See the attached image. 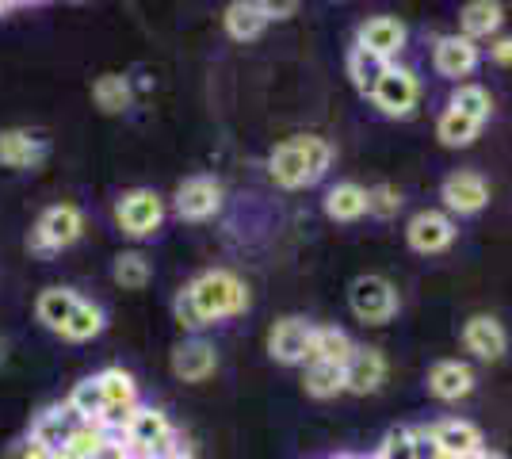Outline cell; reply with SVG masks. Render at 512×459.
Returning <instances> with one entry per match:
<instances>
[{
	"label": "cell",
	"mask_w": 512,
	"mask_h": 459,
	"mask_svg": "<svg viewBox=\"0 0 512 459\" xmlns=\"http://www.w3.org/2000/svg\"><path fill=\"white\" fill-rule=\"evenodd\" d=\"M329 161H333V146L325 138L299 134V138H287L272 150L268 173L279 188H306V184H318L321 176L329 173Z\"/></svg>",
	"instance_id": "obj_1"
},
{
	"label": "cell",
	"mask_w": 512,
	"mask_h": 459,
	"mask_svg": "<svg viewBox=\"0 0 512 459\" xmlns=\"http://www.w3.org/2000/svg\"><path fill=\"white\" fill-rule=\"evenodd\" d=\"M188 295H192L203 326L222 322V318H237V314L249 310V287L241 284L234 272H226V268H211V272L195 276L192 284H188Z\"/></svg>",
	"instance_id": "obj_2"
},
{
	"label": "cell",
	"mask_w": 512,
	"mask_h": 459,
	"mask_svg": "<svg viewBox=\"0 0 512 459\" xmlns=\"http://www.w3.org/2000/svg\"><path fill=\"white\" fill-rule=\"evenodd\" d=\"M81 230H85V215L73 203L46 207L43 219L35 222V230L27 234V249L31 253H58V249H69L81 238Z\"/></svg>",
	"instance_id": "obj_3"
},
{
	"label": "cell",
	"mask_w": 512,
	"mask_h": 459,
	"mask_svg": "<svg viewBox=\"0 0 512 459\" xmlns=\"http://www.w3.org/2000/svg\"><path fill=\"white\" fill-rule=\"evenodd\" d=\"M127 448H134V456H150V459H169L176 448V433H172L169 417L153 406H138V414L130 417L127 425Z\"/></svg>",
	"instance_id": "obj_4"
},
{
	"label": "cell",
	"mask_w": 512,
	"mask_h": 459,
	"mask_svg": "<svg viewBox=\"0 0 512 459\" xmlns=\"http://www.w3.org/2000/svg\"><path fill=\"white\" fill-rule=\"evenodd\" d=\"M348 306L367 326H383L398 314V291L386 276H360L348 287Z\"/></svg>",
	"instance_id": "obj_5"
},
{
	"label": "cell",
	"mask_w": 512,
	"mask_h": 459,
	"mask_svg": "<svg viewBox=\"0 0 512 459\" xmlns=\"http://www.w3.org/2000/svg\"><path fill=\"white\" fill-rule=\"evenodd\" d=\"M161 219H165V203L150 188H134V192L119 196V203H115V222L123 226V234H130V238L157 234Z\"/></svg>",
	"instance_id": "obj_6"
},
{
	"label": "cell",
	"mask_w": 512,
	"mask_h": 459,
	"mask_svg": "<svg viewBox=\"0 0 512 459\" xmlns=\"http://www.w3.org/2000/svg\"><path fill=\"white\" fill-rule=\"evenodd\" d=\"M417 100H421V81H417L413 69H402V66L386 69V77L379 81V88L371 92V104L383 111V115H390V119L413 115Z\"/></svg>",
	"instance_id": "obj_7"
},
{
	"label": "cell",
	"mask_w": 512,
	"mask_h": 459,
	"mask_svg": "<svg viewBox=\"0 0 512 459\" xmlns=\"http://www.w3.org/2000/svg\"><path fill=\"white\" fill-rule=\"evenodd\" d=\"M406 241L413 253H444L451 249V241H455V222L444 215V211H417L406 226Z\"/></svg>",
	"instance_id": "obj_8"
},
{
	"label": "cell",
	"mask_w": 512,
	"mask_h": 459,
	"mask_svg": "<svg viewBox=\"0 0 512 459\" xmlns=\"http://www.w3.org/2000/svg\"><path fill=\"white\" fill-rule=\"evenodd\" d=\"M440 199H444V207L455 211V215H478L490 203V184H486V176L459 169V173H451L440 184Z\"/></svg>",
	"instance_id": "obj_9"
},
{
	"label": "cell",
	"mask_w": 512,
	"mask_h": 459,
	"mask_svg": "<svg viewBox=\"0 0 512 459\" xmlns=\"http://www.w3.org/2000/svg\"><path fill=\"white\" fill-rule=\"evenodd\" d=\"M222 207V184L214 176H192L176 188V215L188 222L211 219L214 211Z\"/></svg>",
	"instance_id": "obj_10"
},
{
	"label": "cell",
	"mask_w": 512,
	"mask_h": 459,
	"mask_svg": "<svg viewBox=\"0 0 512 459\" xmlns=\"http://www.w3.org/2000/svg\"><path fill=\"white\" fill-rule=\"evenodd\" d=\"M81 425H85V417L77 414L69 402H65V406H50V410H43L39 421L31 425V440L43 444L46 452H62Z\"/></svg>",
	"instance_id": "obj_11"
},
{
	"label": "cell",
	"mask_w": 512,
	"mask_h": 459,
	"mask_svg": "<svg viewBox=\"0 0 512 459\" xmlns=\"http://www.w3.org/2000/svg\"><path fill=\"white\" fill-rule=\"evenodd\" d=\"M432 66L440 77L448 81H459V77H470L478 69V43H470L463 35H444L436 50H432Z\"/></svg>",
	"instance_id": "obj_12"
},
{
	"label": "cell",
	"mask_w": 512,
	"mask_h": 459,
	"mask_svg": "<svg viewBox=\"0 0 512 459\" xmlns=\"http://www.w3.org/2000/svg\"><path fill=\"white\" fill-rule=\"evenodd\" d=\"M310 333H314V326L302 322V318H283V322H276L272 333H268L272 360H279V364H302L306 352H310Z\"/></svg>",
	"instance_id": "obj_13"
},
{
	"label": "cell",
	"mask_w": 512,
	"mask_h": 459,
	"mask_svg": "<svg viewBox=\"0 0 512 459\" xmlns=\"http://www.w3.org/2000/svg\"><path fill=\"white\" fill-rule=\"evenodd\" d=\"M463 345L478 360H501L505 349H509V333L490 314H474V318H467V326H463Z\"/></svg>",
	"instance_id": "obj_14"
},
{
	"label": "cell",
	"mask_w": 512,
	"mask_h": 459,
	"mask_svg": "<svg viewBox=\"0 0 512 459\" xmlns=\"http://www.w3.org/2000/svg\"><path fill=\"white\" fill-rule=\"evenodd\" d=\"M386 383V356L379 349H356L344 364V391L375 394Z\"/></svg>",
	"instance_id": "obj_15"
},
{
	"label": "cell",
	"mask_w": 512,
	"mask_h": 459,
	"mask_svg": "<svg viewBox=\"0 0 512 459\" xmlns=\"http://www.w3.org/2000/svg\"><path fill=\"white\" fill-rule=\"evenodd\" d=\"M432 437H436V444H440L444 459H478L482 456V433H478L470 421L448 417V421L432 425Z\"/></svg>",
	"instance_id": "obj_16"
},
{
	"label": "cell",
	"mask_w": 512,
	"mask_h": 459,
	"mask_svg": "<svg viewBox=\"0 0 512 459\" xmlns=\"http://www.w3.org/2000/svg\"><path fill=\"white\" fill-rule=\"evenodd\" d=\"M360 46L390 62V58L406 46V23L394 20V16H371V20H363L360 23Z\"/></svg>",
	"instance_id": "obj_17"
},
{
	"label": "cell",
	"mask_w": 512,
	"mask_h": 459,
	"mask_svg": "<svg viewBox=\"0 0 512 459\" xmlns=\"http://www.w3.org/2000/svg\"><path fill=\"white\" fill-rule=\"evenodd\" d=\"M214 368H218V352L214 345L207 341H184L180 349L172 352V375L176 379H184V383H203V379H211Z\"/></svg>",
	"instance_id": "obj_18"
},
{
	"label": "cell",
	"mask_w": 512,
	"mask_h": 459,
	"mask_svg": "<svg viewBox=\"0 0 512 459\" xmlns=\"http://www.w3.org/2000/svg\"><path fill=\"white\" fill-rule=\"evenodd\" d=\"M428 391L436 398H444V402H459V398H467L474 391V368L463 364V360H440L428 372Z\"/></svg>",
	"instance_id": "obj_19"
},
{
	"label": "cell",
	"mask_w": 512,
	"mask_h": 459,
	"mask_svg": "<svg viewBox=\"0 0 512 459\" xmlns=\"http://www.w3.org/2000/svg\"><path fill=\"white\" fill-rule=\"evenodd\" d=\"M222 23H226V35L237 39V43H253L264 35L268 27V12H264V0H234L226 12H222Z\"/></svg>",
	"instance_id": "obj_20"
},
{
	"label": "cell",
	"mask_w": 512,
	"mask_h": 459,
	"mask_svg": "<svg viewBox=\"0 0 512 459\" xmlns=\"http://www.w3.org/2000/svg\"><path fill=\"white\" fill-rule=\"evenodd\" d=\"M46 157V142L31 131H0V165L4 169H35Z\"/></svg>",
	"instance_id": "obj_21"
},
{
	"label": "cell",
	"mask_w": 512,
	"mask_h": 459,
	"mask_svg": "<svg viewBox=\"0 0 512 459\" xmlns=\"http://www.w3.org/2000/svg\"><path fill=\"white\" fill-rule=\"evenodd\" d=\"M352 337L337 326H321L310 333V352H306V360L310 364H333V368H344L348 360H352Z\"/></svg>",
	"instance_id": "obj_22"
},
{
	"label": "cell",
	"mask_w": 512,
	"mask_h": 459,
	"mask_svg": "<svg viewBox=\"0 0 512 459\" xmlns=\"http://www.w3.org/2000/svg\"><path fill=\"white\" fill-rule=\"evenodd\" d=\"M505 20V8L493 4V0H470L459 12V27H463V39L478 43V39H490L493 31Z\"/></svg>",
	"instance_id": "obj_23"
},
{
	"label": "cell",
	"mask_w": 512,
	"mask_h": 459,
	"mask_svg": "<svg viewBox=\"0 0 512 459\" xmlns=\"http://www.w3.org/2000/svg\"><path fill=\"white\" fill-rule=\"evenodd\" d=\"M325 215L333 222H356L367 215V188L360 184H352V180H344L337 188H329V196H325Z\"/></svg>",
	"instance_id": "obj_24"
},
{
	"label": "cell",
	"mask_w": 512,
	"mask_h": 459,
	"mask_svg": "<svg viewBox=\"0 0 512 459\" xmlns=\"http://www.w3.org/2000/svg\"><path fill=\"white\" fill-rule=\"evenodd\" d=\"M81 303V295H73L69 287H46L43 295H39V303H35V314H39V322L46 329H54V333H62L65 322H69V314L77 310Z\"/></svg>",
	"instance_id": "obj_25"
},
{
	"label": "cell",
	"mask_w": 512,
	"mask_h": 459,
	"mask_svg": "<svg viewBox=\"0 0 512 459\" xmlns=\"http://www.w3.org/2000/svg\"><path fill=\"white\" fill-rule=\"evenodd\" d=\"M386 69H390V62L379 58V54H371V50H363V46H356V50L348 54V77H352V85L360 88L363 96H371V92L379 88V81L386 77Z\"/></svg>",
	"instance_id": "obj_26"
},
{
	"label": "cell",
	"mask_w": 512,
	"mask_h": 459,
	"mask_svg": "<svg viewBox=\"0 0 512 459\" xmlns=\"http://www.w3.org/2000/svg\"><path fill=\"white\" fill-rule=\"evenodd\" d=\"M92 100H96V108L107 111V115H119V111L130 108V81L119 77V73H104V77H96V85H92Z\"/></svg>",
	"instance_id": "obj_27"
},
{
	"label": "cell",
	"mask_w": 512,
	"mask_h": 459,
	"mask_svg": "<svg viewBox=\"0 0 512 459\" xmlns=\"http://www.w3.org/2000/svg\"><path fill=\"white\" fill-rule=\"evenodd\" d=\"M478 134H482V123H474V119H467V115H459V111H451V108L444 111L440 123H436V138H440L448 150H463Z\"/></svg>",
	"instance_id": "obj_28"
},
{
	"label": "cell",
	"mask_w": 512,
	"mask_h": 459,
	"mask_svg": "<svg viewBox=\"0 0 512 459\" xmlns=\"http://www.w3.org/2000/svg\"><path fill=\"white\" fill-rule=\"evenodd\" d=\"M451 111H459V115H467V119H474V123H490V111H493V100L490 92L482 85H459L455 88V96H451Z\"/></svg>",
	"instance_id": "obj_29"
},
{
	"label": "cell",
	"mask_w": 512,
	"mask_h": 459,
	"mask_svg": "<svg viewBox=\"0 0 512 459\" xmlns=\"http://www.w3.org/2000/svg\"><path fill=\"white\" fill-rule=\"evenodd\" d=\"M100 333H104V310L81 299V303H77V310L69 314L62 337H65V341H92V337H100Z\"/></svg>",
	"instance_id": "obj_30"
},
{
	"label": "cell",
	"mask_w": 512,
	"mask_h": 459,
	"mask_svg": "<svg viewBox=\"0 0 512 459\" xmlns=\"http://www.w3.org/2000/svg\"><path fill=\"white\" fill-rule=\"evenodd\" d=\"M111 276H115V284L127 287V291H138V287L150 284L153 268H150V257L146 253H119L115 257V268H111Z\"/></svg>",
	"instance_id": "obj_31"
},
{
	"label": "cell",
	"mask_w": 512,
	"mask_h": 459,
	"mask_svg": "<svg viewBox=\"0 0 512 459\" xmlns=\"http://www.w3.org/2000/svg\"><path fill=\"white\" fill-rule=\"evenodd\" d=\"M302 387L310 398H337L344 391V368H333V364H310L306 368V379Z\"/></svg>",
	"instance_id": "obj_32"
},
{
	"label": "cell",
	"mask_w": 512,
	"mask_h": 459,
	"mask_svg": "<svg viewBox=\"0 0 512 459\" xmlns=\"http://www.w3.org/2000/svg\"><path fill=\"white\" fill-rule=\"evenodd\" d=\"M96 383L104 391L107 406H134L138 402V387H134V379L123 368H107V372L96 375Z\"/></svg>",
	"instance_id": "obj_33"
},
{
	"label": "cell",
	"mask_w": 512,
	"mask_h": 459,
	"mask_svg": "<svg viewBox=\"0 0 512 459\" xmlns=\"http://www.w3.org/2000/svg\"><path fill=\"white\" fill-rule=\"evenodd\" d=\"M69 406L85 417V421H100V417H104L107 402H104L100 383H96V375H92V379H81V383L73 387V394H69Z\"/></svg>",
	"instance_id": "obj_34"
},
{
	"label": "cell",
	"mask_w": 512,
	"mask_h": 459,
	"mask_svg": "<svg viewBox=\"0 0 512 459\" xmlns=\"http://www.w3.org/2000/svg\"><path fill=\"white\" fill-rule=\"evenodd\" d=\"M107 440H111V433H107L104 425H96V421H85V425L73 433V440L65 444L62 452H69V456H77V459H96Z\"/></svg>",
	"instance_id": "obj_35"
},
{
	"label": "cell",
	"mask_w": 512,
	"mask_h": 459,
	"mask_svg": "<svg viewBox=\"0 0 512 459\" xmlns=\"http://www.w3.org/2000/svg\"><path fill=\"white\" fill-rule=\"evenodd\" d=\"M398 207H402V192H398L394 184H375V188L367 192V215L390 219V215H398Z\"/></svg>",
	"instance_id": "obj_36"
},
{
	"label": "cell",
	"mask_w": 512,
	"mask_h": 459,
	"mask_svg": "<svg viewBox=\"0 0 512 459\" xmlns=\"http://www.w3.org/2000/svg\"><path fill=\"white\" fill-rule=\"evenodd\" d=\"M379 459H413V433L409 429H390L383 437Z\"/></svg>",
	"instance_id": "obj_37"
},
{
	"label": "cell",
	"mask_w": 512,
	"mask_h": 459,
	"mask_svg": "<svg viewBox=\"0 0 512 459\" xmlns=\"http://www.w3.org/2000/svg\"><path fill=\"white\" fill-rule=\"evenodd\" d=\"M172 314H176V322L184 329H203V318H199V310H195L192 295H188V287L176 295V303H172Z\"/></svg>",
	"instance_id": "obj_38"
},
{
	"label": "cell",
	"mask_w": 512,
	"mask_h": 459,
	"mask_svg": "<svg viewBox=\"0 0 512 459\" xmlns=\"http://www.w3.org/2000/svg\"><path fill=\"white\" fill-rule=\"evenodd\" d=\"M409 433H413V459H444L432 429H409Z\"/></svg>",
	"instance_id": "obj_39"
},
{
	"label": "cell",
	"mask_w": 512,
	"mask_h": 459,
	"mask_svg": "<svg viewBox=\"0 0 512 459\" xmlns=\"http://www.w3.org/2000/svg\"><path fill=\"white\" fill-rule=\"evenodd\" d=\"M12 459H54V452H46L43 444H35V440H23L20 448L12 452Z\"/></svg>",
	"instance_id": "obj_40"
},
{
	"label": "cell",
	"mask_w": 512,
	"mask_h": 459,
	"mask_svg": "<svg viewBox=\"0 0 512 459\" xmlns=\"http://www.w3.org/2000/svg\"><path fill=\"white\" fill-rule=\"evenodd\" d=\"M490 58L497 66H512V39H497V43L490 46Z\"/></svg>",
	"instance_id": "obj_41"
},
{
	"label": "cell",
	"mask_w": 512,
	"mask_h": 459,
	"mask_svg": "<svg viewBox=\"0 0 512 459\" xmlns=\"http://www.w3.org/2000/svg\"><path fill=\"white\" fill-rule=\"evenodd\" d=\"M264 12H268V20H287L299 12V4H264Z\"/></svg>",
	"instance_id": "obj_42"
},
{
	"label": "cell",
	"mask_w": 512,
	"mask_h": 459,
	"mask_svg": "<svg viewBox=\"0 0 512 459\" xmlns=\"http://www.w3.org/2000/svg\"><path fill=\"white\" fill-rule=\"evenodd\" d=\"M478 459H505V456H497V452H482Z\"/></svg>",
	"instance_id": "obj_43"
},
{
	"label": "cell",
	"mask_w": 512,
	"mask_h": 459,
	"mask_svg": "<svg viewBox=\"0 0 512 459\" xmlns=\"http://www.w3.org/2000/svg\"><path fill=\"white\" fill-rule=\"evenodd\" d=\"M333 459H363V456H352V452H341V456H333Z\"/></svg>",
	"instance_id": "obj_44"
},
{
	"label": "cell",
	"mask_w": 512,
	"mask_h": 459,
	"mask_svg": "<svg viewBox=\"0 0 512 459\" xmlns=\"http://www.w3.org/2000/svg\"><path fill=\"white\" fill-rule=\"evenodd\" d=\"M169 459H192V456H188V452H172Z\"/></svg>",
	"instance_id": "obj_45"
},
{
	"label": "cell",
	"mask_w": 512,
	"mask_h": 459,
	"mask_svg": "<svg viewBox=\"0 0 512 459\" xmlns=\"http://www.w3.org/2000/svg\"><path fill=\"white\" fill-rule=\"evenodd\" d=\"M4 356H8V352H4V345H0V364H4Z\"/></svg>",
	"instance_id": "obj_46"
},
{
	"label": "cell",
	"mask_w": 512,
	"mask_h": 459,
	"mask_svg": "<svg viewBox=\"0 0 512 459\" xmlns=\"http://www.w3.org/2000/svg\"><path fill=\"white\" fill-rule=\"evenodd\" d=\"M4 12H8V4H0V16H4Z\"/></svg>",
	"instance_id": "obj_47"
}]
</instances>
